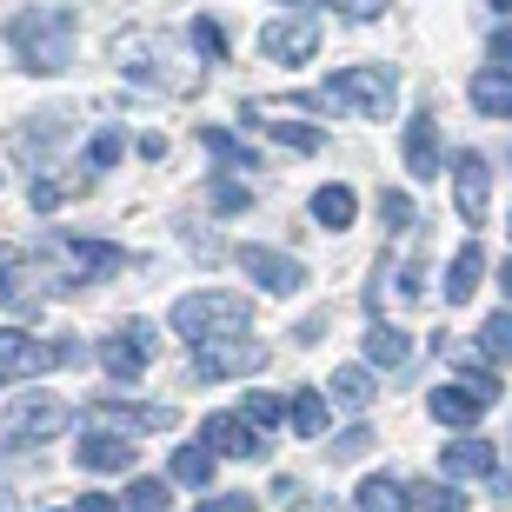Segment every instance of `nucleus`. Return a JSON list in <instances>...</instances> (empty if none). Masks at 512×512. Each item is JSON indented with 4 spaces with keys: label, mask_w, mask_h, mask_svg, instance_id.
<instances>
[{
    "label": "nucleus",
    "mask_w": 512,
    "mask_h": 512,
    "mask_svg": "<svg viewBox=\"0 0 512 512\" xmlns=\"http://www.w3.org/2000/svg\"><path fill=\"white\" fill-rule=\"evenodd\" d=\"M34 207H60V187H54V180H34Z\"/></svg>",
    "instance_id": "43"
},
{
    "label": "nucleus",
    "mask_w": 512,
    "mask_h": 512,
    "mask_svg": "<svg viewBox=\"0 0 512 512\" xmlns=\"http://www.w3.org/2000/svg\"><path fill=\"white\" fill-rule=\"evenodd\" d=\"M100 419H120L127 433H167L173 406H120V399H100Z\"/></svg>",
    "instance_id": "22"
},
{
    "label": "nucleus",
    "mask_w": 512,
    "mask_h": 512,
    "mask_svg": "<svg viewBox=\"0 0 512 512\" xmlns=\"http://www.w3.org/2000/svg\"><path fill=\"white\" fill-rule=\"evenodd\" d=\"M233 326H247V300L240 293H187V300H173V333L187 346L213 340V333H233Z\"/></svg>",
    "instance_id": "4"
},
{
    "label": "nucleus",
    "mask_w": 512,
    "mask_h": 512,
    "mask_svg": "<svg viewBox=\"0 0 512 512\" xmlns=\"http://www.w3.org/2000/svg\"><path fill=\"white\" fill-rule=\"evenodd\" d=\"M406 353H413V340L399 333V326H366V360L373 366H406Z\"/></svg>",
    "instance_id": "25"
},
{
    "label": "nucleus",
    "mask_w": 512,
    "mask_h": 512,
    "mask_svg": "<svg viewBox=\"0 0 512 512\" xmlns=\"http://www.w3.org/2000/svg\"><path fill=\"white\" fill-rule=\"evenodd\" d=\"M200 140H207V153H220V160H227V167H240V173H253V167H260V153H253L247 140H233V133H220V127H207Z\"/></svg>",
    "instance_id": "31"
},
{
    "label": "nucleus",
    "mask_w": 512,
    "mask_h": 512,
    "mask_svg": "<svg viewBox=\"0 0 512 512\" xmlns=\"http://www.w3.org/2000/svg\"><path fill=\"white\" fill-rule=\"evenodd\" d=\"M213 207H220V213H240V207H247V187H240V180H213Z\"/></svg>",
    "instance_id": "36"
},
{
    "label": "nucleus",
    "mask_w": 512,
    "mask_h": 512,
    "mask_svg": "<svg viewBox=\"0 0 512 512\" xmlns=\"http://www.w3.org/2000/svg\"><path fill=\"white\" fill-rule=\"evenodd\" d=\"M493 7H499V14H512V0H493Z\"/></svg>",
    "instance_id": "45"
},
{
    "label": "nucleus",
    "mask_w": 512,
    "mask_h": 512,
    "mask_svg": "<svg viewBox=\"0 0 512 512\" xmlns=\"http://www.w3.org/2000/svg\"><path fill=\"white\" fill-rule=\"evenodd\" d=\"M293 406H280V393H247V419L253 426H280Z\"/></svg>",
    "instance_id": "34"
},
{
    "label": "nucleus",
    "mask_w": 512,
    "mask_h": 512,
    "mask_svg": "<svg viewBox=\"0 0 512 512\" xmlns=\"http://www.w3.org/2000/svg\"><path fill=\"white\" fill-rule=\"evenodd\" d=\"M120 153H127V140H120V133H94V167H114Z\"/></svg>",
    "instance_id": "39"
},
{
    "label": "nucleus",
    "mask_w": 512,
    "mask_h": 512,
    "mask_svg": "<svg viewBox=\"0 0 512 512\" xmlns=\"http://www.w3.org/2000/svg\"><path fill=\"white\" fill-rule=\"evenodd\" d=\"M333 399H340L346 413H366V406H373V393H380V386H373V373H366V366H340V373H333Z\"/></svg>",
    "instance_id": "23"
},
{
    "label": "nucleus",
    "mask_w": 512,
    "mask_h": 512,
    "mask_svg": "<svg viewBox=\"0 0 512 512\" xmlns=\"http://www.w3.org/2000/svg\"><path fill=\"white\" fill-rule=\"evenodd\" d=\"M413 506L419 512H466V493H453V479L439 473V479H426V486H413Z\"/></svg>",
    "instance_id": "29"
},
{
    "label": "nucleus",
    "mask_w": 512,
    "mask_h": 512,
    "mask_svg": "<svg viewBox=\"0 0 512 512\" xmlns=\"http://www.w3.org/2000/svg\"><path fill=\"white\" fill-rule=\"evenodd\" d=\"M353 213H360V200H353V187H320L313 193V220H320V227H353Z\"/></svg>",
    "instance_id": "24"
},
{
    "label": "nucleus",
    "mask_w": 512,
    "mask_h": 512,
    "mask_svg": "<svg viewBox=\"0 0 512 512\" xmlns=\"http://www.w3.org/2000/svg\"><path fill=\"white\" fill-rule=\"evenodd\" d=\"M479 280H486V253H479V247H459L453 266H446V300L466 306V300L479 293Z\"/></svg>",
    "instance_id": "19"
},
{
    "label": "nucleus",
    "mask_w": 512,
    "mask_h": 512,
    "mask_svg": "<svg viewBox=\"0 0 512 512\" xmlns=\"http://www.w3.org/2000/svg\"><path fill=\"white\" fill-rule=\"evenodd\" d=\"M333 14H346V20H380L386 14V0H326Z\"/></svg>",
    "instance_id": "37"
},
{
    "label": "nucleus",
    "mask_w": 512,
    "mask_h": 512,
    "mask_svg": "<svg viewBox=\"0 0 512 512\" xmlns=\"http://www.w3.org/2000/svg\"><path fill=\"white\" fill-rule=\"evenodd\" d=\"M193 47H200V54H207V60H227V54H233L227 27H220V20H213V14H200V20H193Z\"/></svg>",
    "instance_id": "32"
},
{
    "label": "nucleus",
    "mask_w": 512,
    "mask_h": 512,
    "mask_svg": "<svg viewBox=\"0 0 512 512\" xmlns=\"http://www.w3.org/2000/svg\"><path fill=\"white\" fill-rule=\"evenodd\" d=\"M499 293H506V300H512V260L499 266Z\"/></svg>",
    "instance_id": "44"
},
{
    "label": "nucleus",
    "mask_w": 512,
    "mask_h": 512,
    "mask_svg": "<svg viewBox=\"0 0 512 512\" xmlns=\"http://www.w3.org/2000/svg\"><path fill=\"white\" fill-rule=\"evenodd\" d=\"M439 473H446V479H466V473L493 479L499 466H493V446H486V439H453V446L439 453Z\"/></svg>",
    "instance_id": "17"
},
{
    "label": "nucleus",
    "mask_w": 512,
    "mask_h": 512,
    "mask_svg": "<svg viewBox=\"0 0 512 512\" xmlns=\"http://www.w3.org/2000/svg\"><path fill=\"white\" fill-rule=\"evenodd\" d=\"M506 233H512V220H506Z\"/></svg>",
    "instance_id": "46"
},
{
    "label": "nucleus",
    "mask_w": 512,
    "mask_h": 512,
    "mask_svg": "<svg viewBox=\"0 0 512 512\" xmlns=\"http://www.w3.org/2000/svg\"><path fill=\"white\" fill-rule=\"evenodd\" d=\"M54 433H67V399H54V393H14V406H7V439L14 446H40V439H54Z\"/></svg>",
    "instance_id": "7"
},
{
    "label": "nucleus",
    "mask_w": 512,
    "mask_h": 512,
    "mask_svg": "<svg viewBox=\"0 0 512 512\" xmlns=\"http://www.w3.org/2000/svg\"><path fill=\"white\" fill-rule=\"evenodd\" d=\"M60 247V260H67V273H114L120 266V247H107V240H54Z\"/></svg>",
    "instance_id": "21"
},
{
    "label": "nucleus",
    "mask_w": 512,
    "mask_h": 512,
    "mask_svg": "<svg viewBox=\"0 0 512 512\" xmlns=\"http://www.w3.org/2000/svg\"><path fill=\"white\" fill-rule=\"evenodd\" d=\"M74 453H80L87 473H127V466H133V439H127V426H120V433H114V426H94Z\"/></svg>",
    "instance_id": "16"
},
{
    "label": "nucleus",
    "mask_w": 512,
    "mask_h": 512,
    "mask_svg": "<svg viewBox=\"0 0 512 512\" xmlns=\"http://www.w3.org/2000/svg\"><path fill=\"white\" fill-rule=\"evenodd\" d=\"M453 200H459V213H466V220H486V207H493V167H486L479 153H459Z\"/></svg>",
    "instance_id": "14"
},
{
    "label": "nucleus",
    "mask_w": 512,
    "mask_h": 512,
    "mask_svg": "<svg viewBox=\"0 0 512 512\" xmlns=\"http://www.w3.org/2000/svg\"><path fill=\"white\" fill-rule=\"evenodd\" d=\"M326 100L346 107V114H360V120H386L399 100V74L393 67H340V74L326 80Z\"/></svg>",
    "instance_id": "3"
},
{
    "label": "nucleus",
    "mask_w": 512,
    "mask_h": 512,
    "mask_svg": "<svg viewBox=\"0 0 512 512\" xmlns=\"http://www.w3.org/2000/svg\"><path fill=\"white\" fill-rule=\"evenodd\" d=\"M479 353L493 366H512V313H493V320L479 326Z\"/></svg>",
    "instance_id": "30"
},
{
    "label": "nucleus",
    "mask_w": 512,
    "mask_h": 512,
    "mask_svg": "<svg viewBox=\"0 0 512 512\" xmlns=\"http://www.w3.org/2000/svg\"><path fill=\"white\" fill-rule=\"evenodd\" d=\"M200 439H207L213 453H227V459H260L266 453V439L253 433V419H240V413H207Z\"/></svg>",
    "instance_id": "13"
},
{
    "label": "nucleus",
    "mask_w": 512,
    "mask_h": 512,
    "mask_svg": "<svg viewBox=\"0 0 512 512\" xmlns=\"http://www.w3.org/2000/svg\"><path fill=\"white\" fill-rule=\"evenodd\" d=\"M127 512H167V479H133L127 486Z\"/></svg>",
    "instance_id": "33"
},
{
    "label": "nucleus",
    "mask_w": 512,
    "mask_h": 512,
    "mask_svg": "<svg viewBox=\"0 0 512 512\" xmlns=\"http://www.w3.org/2000/svg\"><path fill=\"white\" fill-rule=\"evenodd\" d=\"M147 360H153V326L147 320H127L120 333H107V340H100V366H107L120 386L140 380V373H147Z\"/></svg>",
    "instance_id": "12"
},
{
    "label": "nucleus",
    "mask_w": 512,
    "mask_h": 512,
    "mask_svg": "<svg viewBox=\"0 0 512 512\" xmlns=\"http://www.w3.org/2000/svg\"><path fill=\"white\" fill-rule=\"evenodd\" d=\"M493 399H499V380H493V373H459V380L433 386V399H426V406H433L439 426H473Z\"/></svg>",
    "instance_id": "6"
},
{
    "label": "nucleus",
    "mask_w": 512,
    "mask_h": 512,
    "mask_svg": "<svg viewBox=\"0 0 512 512\" xmlns=\"http://www.w3.org/2000/svg\"><path fill=\"white\" fill-rule=\"evenodd\" d=\"M366 446H373V433H366V426H346V433H340V446H333V459H360Z\"/></svg>",
    "instance_id": "38"
},
{
    "label": "nucleus",
    "mask_w": 512,
    "mask_h": 512,
    "mask_svg": "<svg viewBox=\"0 0 512 512\" xmlns=\"http://www.w3.org/2000/svg\"><path fill=\"white\" fill-rule=\"evenodd\" d=\"M200 512H260V499L253 493H227V499H207Z\"/></svg>",
    "instance_id": "40"
},
{
    "label": "nucleus",
    "mask_w": 512,
    "mask_h": 512,
    "mask_svg": "<svg viewBox=\"0 0 512 512\" xmlns=\"http://www.w3.org/2000/svg\"><path fill=\"white\" fill-rule=\"evenodd\" d=\"M60 273H67L60 247H47V253H34V247H0V306L34 313V306L60 286Z\"/></svg>",
    "instance_id": "2"
},
{
    "label": "nucleus",
    "mask_w": 512,
    "mask_h": 512,
    "mask_svg": "<svg viewBox=\"0 0 512 512\" xmlns=\"http://www.w3.org/2000/svg\"><path fill=\"white\" fill-rule=\"evenodd\" d=\"M286 419H293V433H300V439H320L326 433V399L306 386V393H293V413H286Z\"/></svg>",
    "instance_id": "28"
},
{
    "label": "nucleus",
    "mask_w": 512,
    "mask_h": 512,
    "mask_svg": "<svg viewBox=\"0 0 512 512\" xmlns=\"http://www.w3.org/2000/svg\"><path fill=\"white\" fill-rule=\"evenodd\" d=\"M247 114H253V127H266L273 140H286L293 153H320V127H300V120H280L273 107H260V100H253Z\"/></svg>",
    "instance_id": "20"
},
{
    "label": "nucleus",
    "mask_w": 512,
    "mask_h": 512,
    "mask_svg": "<svg viewBox=\"0 0 512 512\" xmlns=\"http://www.w3.org/2000/svg\"><path fill=\"white\" fill-rule=\"evenodd\" d=\"M406 506H413V493L399 479H366L360 486V512H406Z\"/></svg>",
    "instance_id": "27"
},
{
    "label": "nucleus",
    "mask_w": 512,
    "mask_h": 512,
    "mask_svg": "<svg viewBox=\"0 0 512 512\" xmlns=\"http://www.w3.org/2000/svg\"><path fill=\"white\" fill-rule=\"evenodd\" d=\"M406 173L413 180H439V114L433 107H419L406 120Z\"/></svg>",
    "instance_id": "15"
},
{
    "label": "nucleus",
    "mask_w": 512,
    "mask_h": 512,
    "mask_svg": "<svg viewBox=\"0 0 512 512\" xmlns=\"http://www.w3.org/2000/svg\"><path fill=\"white\" fill-rule=\"evenodd\" d=\"M240 273H247L260 293H273V300H293L306 286V266L293 260V253H273V247H240Z\"/></svg>",
    "instance_id": "11"
},
{
    "label": "nucleus",
    "mask_w": 512,
    "mask_h": 512,
    "mask_svg": "<svg viewBox=\"0 0 512 512\" xmlns=\"http://www.w3.org/2000/svg\"><path fill=\"white\" fill-rule=\"evenodd\" d=\"M466 94H473V107L486 120H512V74L506 67H486V74H473V87H466Z\"/></svg>",
    "instance_id": "18"
},
{
    "label": "nucleus",
    "mask_w": 512,
    "mask_h": 512,
    "mask_svg": "<svg viewBox=\"0 0 512 512\" xmlns=\"http://www.w3.org/2000/svg\"><path fill=\"white\" fill-rule=\"evenodd\" d=\"M7 47H14V67H27V74H60L74 54V14L67 7H27L7 20Z\"/></svg>",
    "instance_id": "1"
},
{
    "label": "nucleus",
    "mask_w": 512,
    "mask_h": 512,
    "mask_svg": "<svg viewBox=\"0 0 512 512\" xmlns=\"http://www.w3.org/2000/svg\"><path fill=\"white\" fill-rule=\"evenodd\" d=\"M380 220H386V233H406L413 227V200L406 193H380Z\"/></svg>",
    "instance_id": "35"
},
{
    "label": "nucleus",
    "mask_w": 512,
    "mask_h": 512,
    "mask_svg": "<svg viewBox=\"0 0 512 512\" xmlns=\"http://www.w3.org/2000/svg\"><path fill=\"white\" fill-rule=\"evenodd\" d=\"M87 360V346L80 340H34V333H14V326H7V333H0V380H7V373H14V380H34V373H47V366H80Z\"/></svg>",
    "instance_id": "5"
},
{
    "label": "nucleus",
    "mask_w": 512,
    "mask_h": 512,
    "mask_svg": "<svg viewBox=\"0 0 512 512\" xmlns=\"http://www.w3.org/2000/svg\"><path fill=\"white\" fill-rule=\"evenodd\" d=\"M74 512H120V506H114L107 493H80V506H74Z\"/></svg>",
    "instance_id": "42"
},
{
    "label": "nucleus",
    "mask_w": 512,
    "mask_h": 512,
    "mask_svg": "<svg viewBox=\"0 0 512 512\" xmlns=\"http://www.w3.org/2000/svg\"><path fill=\"white\" fill-rule=\"evenodd\" d=\"M260 54L280 60V67H306V60L320 54V20H313V14H280V20H266Z\"/></svg>",
    "instance_id": "10"
},
{
    "label": "nucleus",
    "mask_w": 512,
    "mask_h": 512,
    "mask_svg": "<svg viewBox=\"0 0 512 512\" xmlns=\"http://www.w3.org/2000/svg\"><path fill=\"white\" fill-rule=\"evenodd\" d=\"M193 360H200V373H207V380H220V373H260V366H266V346L247 340V326H233V333L200 340V346H193Z\"/></svg>",
    "instance_id": "8"
},
{
    "label": "nucleus",
    "mask_w": 512,
    "mask_h": 512,
    "mask_svg": "<svg viewBox=\"0 0 512 512\" xmlns=\"http://www.w3.org/2000/svg\"><path fill=\"white\" fill-rule=\"evenodd\" d=\"M493 67H512V27H499V34H493Z\"/></svg>",
    "instance_id": "41"
},
{
    "label": "nucleus",
    "mask_w": 512,
    "mask_h": 512,
    "mask_svg": "<svg viewBox=\"0 0 512 512\" xmlns=\"http://www.w3.org/2000/svg\"><path fill=\"white\" fill-rule=\"evenodd\" d=\"M180 486H207L213 479V446H173V466H167Z\"/></svg>",
    "instance_id": "26"
},
{
    "label": "nucleus",
    "mask_w": 512,
    "mask_h": 512,
    "mask_svg": "<svg viewBox=\"0 0 512 512\" xmlns=\"http://www.w3.org/2000/svg\"><path fill=\"white\" fill-rule=\"evenodd\" d=\"M120 67H127L133 80H147V87H173V94H193V80H200V74H187L180 60L167 67V54H160V40H153V34L120 40Z\"/></svg>",
    "instance_id": "9"
}]
</instances>
